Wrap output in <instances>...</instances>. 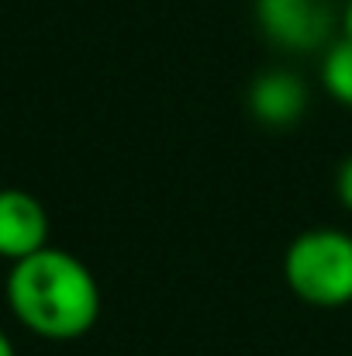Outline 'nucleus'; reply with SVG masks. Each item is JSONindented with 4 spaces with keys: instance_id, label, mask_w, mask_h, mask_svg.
Segmentation results:
<instances>
[{
    "instance_id": "20e7f679",
    "label": "nucleus",
    "mask_w": 352,
    "mask_h": 356,
    "mask_svg": "<svg viewBox=\"0 0 352 356\" xmlns=\"http://www.w3.org/2000/svg\"><path fill=\"white\" fill-rule=\"evenodd\" d=\"M45 245H49L45 204L21 187H3L0 191V259L17 263Z\"/></svg>"
},
{
    "instance_id": "f257e3e1",
    "label": "nucleus",
    "mask_w": 352,
    "mask_h": 356,
    "mask_svg": "<svg viewBox=\"0 0 352 356\" xmlns=\"http://www.w3.org/2000/svg\"><path fill=\"white\" fill-rule=\"evenodd\" d=\"M7 305L28 332L52 343H69L97 325L101 284L80 256L45 245L10 263Z\"/></svg>"
},
{
    "instance_id": "0eeeda50",
    "label": "nucleus",
    "mask_w": 352,
    "mask_h": 356,
    "mask_svg": "<svg viewBox=\"0 0 352 356\" xmlns=\"http://www.w3.org/2000/svg\"><path fill=\"white\" fill-rule=\"evenodd\" d=\"M335 187H339V201H342V204L352 211V156H346V159H342Z\"/></svg>"
},
{
    "instance_id": "6e6552de",
    "label": "nucleus",
    "mask_w": 352,
    "mask_h": 356,
    "mask_svg": "<svg viewBox=\"0 0 352 356\" xmlns=\"http://www.w3.org/2000/svg\"><path fill=\"white\" fill-rule=\"evenodd\" d=\"M342 35L352 38V0L346 3V14H342Z\"/></svg>"
},
{
    "instance_id": "423d86ee",
    "label": "nucleus",
    "mask_w": 352,
    "mask_h": 356,
    "mask_svg": "<svg viewBox=\"0 0 352 356\" xmlns=\"http://www.w3.org/2000/svg\"><path fill=\"white\" fill-rule=\"evenodd\" d=\"M321 83L339 104L352 108V38L342 35L339 42L328 45L321 63Z\"/></svg>"
},
{
    "instance_id": "39448f33",
    "label": "nucleus",
    "mask_w": 352,
    "mask_h": 356,
    "mask_svg": "<svg viewBox=\"0 0 352 356\" xmlns=\"http://www.w3.org/2000/svg\"><path fill=\"white\" fill-rule=\"evenodd\" d=\"M249 111L269 128H287L308 111V87L287 70H269L249 87Z\"/></svg>"
},
{
    "instance_id": "1a4fd4ad",
    "label": "nucleus",
    "mask_w": 352,
    "mask_h": 356,
    "mask_svg": "<svg viewBox=\"0 0 352 356\" xmlns=\"http://www.w3.org/2000/svg\"><path fill=\"white\" fill-rule=\"evenodd\" d=\"M0 356H17V353H14V343H10L3 332H0Z\"/></svg>"
},
{
    "instance_id": "7ed1b4c3",
    "label": "nucleus",
    "mask_w": 352,
    "mask_h": 356,
    "mask_svg": "<svg viewBox=\"0 0 352 356\" xmlns=\"http://www.w3.org/2000/svg\"><path fill=\"white\" fill-rule=\"evenodd\" d=\"M262 35L287 52H311L325 45L332 10L328 0H255Z\"/></svg>"
},
{
    "instance_id": "f03ea898",
    "label": "nucleus",
    "mask_w": 352,
    "mask_h": 356,
    "mask_svg": "<svg viewBox=\"0 0 352 356\" xmlns=\"http://www.w3.org/2000/svg\"><path fill=\"white\" fill-rule=\"evenodd\" d=\"M283 280L311 308L352 305V236L342 229H308L283 252Z\"/></svg>"
}]
</instances>
